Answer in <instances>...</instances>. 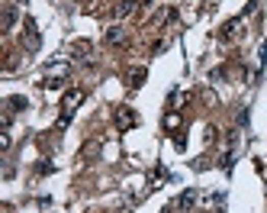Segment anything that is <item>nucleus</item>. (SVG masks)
<instances>
[{
  "instance_id": "1",
  "label": "nucleus",
  "mask_w": 267,
  "mask_h": 213,
  "mask_svg": "<svg viewBox=\"0 0 267 213\" xmlns=\"http://www.w3.org/2000/svg\"><path fill=\"white\" fill-rule=\"evenodd\" d=\"M81 100H84V94H81V90H68V94L61 97V120H58V126H61V129L71 123V116H74V110H77Z\"/></svg>"
},
{
  "instance_id": "2",
  "label": "nucleus",
  "mask_w": 267,
  "mask_h": 213,
  "mask_svg": "<svg viewBox=\"0 0 267 213\" xmlns=\"http://www.w3.org/2000/svg\"><path fill=\"white\" fill-rule=\"evenodd\" d=\"M23 45H26V52H39V45H42V36H39V29H36V19H26Z\"/></svg>"
},
{
  "instance_id": "3",
  "label": "nucleus",
  "mask_w": 267,
  "mask_h": 213,
  "mask_svg": "<svg viewBox=\"0 0 267 213\" xmlns=\"http://www.w3.org/2000/svg\"><path fill=\"white\" fill-rule=\"evenodd\" d=\"M136 123H139V116H136V110H132V107H116V129L126 133V129H132Z\"/></svg>"
},
{
  "instance_id": "4",
  "label": "nucleus",
  "mask_w": 267,
  "mask_h": 213,
  "mask_svg": "<svg viewBox=\"0 0 267 213\" xmlns=\"http://www.w3.org/2000/svg\"><path fill=\"white\" fill-rule=\"evenodd\" d=\"M238 36H242V19H229V23L222 26V33H219L222 42H235Z\"/></svg>"
},
{
  "instance_id": "5",
  "label": "nucleus",
  "mask_w": 267,
  "mask_h": 213,
  "mask_svg": "<svg viewBox=\"0 0 267 213\" xmlns=\"http://www.w3.org/2000/svg\"><path fill=\"white\" fill-rule=\"evenodd\" d=\"M103 39H106V45H122V42L129 39V29H122V26H110Z\"/></svg>"
},
{
  "instance_id": "6",
  "label": "nucleus",
  "mask_w": 267,
  "mask_h": 213,
  "mask_svg": "<svg viewBox=\"0 0 267 213\" xmlns=\"http://www.w3.org/2000/svg\"><path fill=\"white\" fill-rule=\"evenodd\" d=\"M71 52H74L77 62H90V52H94V45H90L87 39H77V42L71 45Z\"/></svg>"
},
{
  "instance_id": "7",
  "label": "nucleus",
  "mask_w": 267,
  "mask_h": 213,
  "mask_svg": "<svg viewBox=\"0 0 267 213\" xmlns=\"http://www.w3.org/2000/svg\"><path fill=\"white\" fill-rule=\"evenodd\" d=\"M197 200H200V191L190 187V191H183V194L177 197V207L180 210H193V207H197Z\"/></svg>"
},
{
  "instance_id": "8",
  "label": "nucleus",
  "mask_w": 267,
  "mask_h": 213,
  "mask_svg": "<svg viewBox=\"0 0 267 213\" xmlns=\"http://www.w3.org/2000/svg\"><path fill=\"white\" fill-rule=\"evenodd\" d=\"M61 78H68V65H48L45 68V81L48 84H58Z\"/></svg>"
},
{
  "instance_id": "9",
  "label": "nucleus",
  "mask_w": 267,
  "mask_h": 213,
  "mask_svg": "<svg viewBox=\"0 0 267 213\" xmlns=\"http://www.w3.org/2000/svg\"><path fill=\"white\" fill-rule=\"evenodd\" d=\"M132 13H136V4H132V0H119V4L113 7V16H116V19H126Z\"/></svg>"
},
{
  "instance_id": "10",
  "label": "nucleus",
  "mask_w": 267,
  "mask_h": 213,
  "mask_svg": "<svg viewBox=\"0 0 267 213\" xmlns=\"http://www.w3.org/2000/svg\"><path fill=\"white\" fill-rule=\"evenodd\" d=\"M26 107H29V100H26V97H19V94H16V97H10L7 104H4V110H10V113H19V110H26Z\"/></svg>"
},
{
  "instance_id": "11",
  "label": "nucleus",
  "mask_w": 267,
  "mask_h": 213,
  "mask_svg": "<svg viewBox=\"0 0 267 213\" xmlns=\"http://www.w3.org/2000/svg\"><path fill=\"white\" fill-rule=\"evenodd\" d=\"M13 23H16V7L4 4V29H13Z\"/></svg>"
},
{
  "instance_id": "12",
  "label": "nucleus",
  "mask_w": 267,
  "mask_h": 213,
  "mask_svg": "<svg viewBox=\"0 0 267 213\" xmlns=\"http://www.w3.org/2000/svg\"><path fill=\"white\" fill-rule=\"evenodd\" d=\"M177 123H180V113H174V110H171V113L164 116V126H168V129H177Z\"/></svg>"
},
{
  "instance_id": "13",
  "label": "nucleus",
  "mask_w": 267,
  "mask_h": 213,
  "mask_svg": "<svg viewBox=\"0 0 267 213\" xmlns=\"http://www.w3.org/2000/svg\"><path fill=\"white\" fill-rule=\"evenodd\" d=\"M142 81H145V68L132 71V81H129V84H132V87H142Z\"/></svg>"
},
{
  "instance_id": "14",
  "label": "nucleus",
  "mask_w": 267,
  "mask_h": 213,
  "mask_svg": "<svg viewBox=\"0 0 267 213\" xmlns=\"http://www.w3.org/2000/svg\"><path fill=\"white\" fill-rule=\"evenodd\" d=\"M232 161H235V158H232V152H225V155H222V168L229 171V168H232Z\"/></svg>"
},
{
  "instance_id": "15",
  "label": "nucleus",
  "mask_w": 267,
  "mask_h": 213,
  "mask_svg": "<svg viewBox=\"0 0 267 213\" xmlns=\"http://www.w3.org/2000/svg\"><path fill=\"white\" fill-rule=\"evenodd\" d=\"M206 213H222V207H216V210H206Z\"/></svg>"
}]
</instances>
